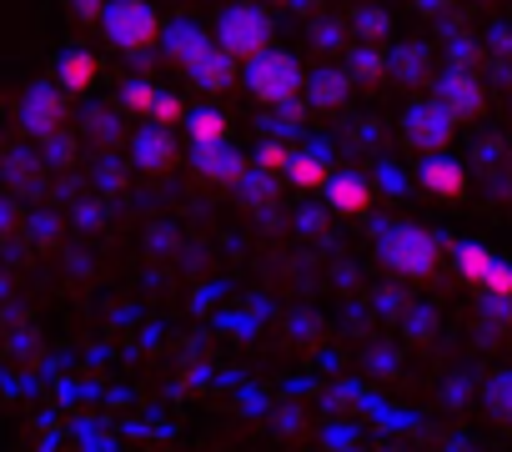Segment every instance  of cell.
Listing matches in <instances>:
<instances>
[{
	"instance_id": "cell-1",
	"label": "cell",
	"mask_w": 512,
	"mask_h": 452,
	"mask_svg": "<svg viewBox=\"0 0 512 452\" xmlns=\"http://www.w3.org/2000/svg\"><path fill=\"white\" fill-rule=\"evenodd\" d=\"M246 91L256 96V101H267V106H287V101H297L302 91H307V76H302V66H297V56L292 51H262L256 61H246Z\"/></svg>"
},
{
	"instance_id": "cell-2",
	"label": "cell",
	"mask_w": 512,
	"mask_h": 452,
	"mask_svg": "<svg viewBox=\"0 0 512 452\" xmlns=\"http://www.w3.org/2000/svg\"><path fill=\"white\" fill-rule=\"evenodd\" d=\"M216 46H221L236 66L256 61L262 51H272V16H267L262 6H231V11H221V21H216Z\"/></svg>"
},
{
	"instance_id": "cell-3",
	"label": "cell",
	"mask_w": 512,
	"mask_h": 452,
	"mask_svg": "<svg viewBox=\"0 0 512 452\" xmlns=\"http://www.w3.org/2000/svg\"><path fill=\"white\" fill-rule=\"evenodd\" d=\"M101 31H106L111 46L141 56V51H151L161 41V16L146 6V0H111V6L101 11Z\"/></svg>"
},
{
	"instance_id": "cell-4",
	"label": "cell",
	"mask_w": 512,
	"mask_h": 452,
	"mask_svg": "<svg viewBox=\"0 0 512 452\" xmlns=\"http://www.w3.org/2000/svg\"><path fill=\"white\" fill-rule=\"evenodd\" d=\"M382 262L397 272V277H432L437 262H442V247L427 226H392L382 237Z\"/></svg>"
},
{
	"instance_id": "cell-5",
	"label": "cell",
	"mask_w": 512,
	"mask_h": 452,
	"mask_svg": "<svg viewBox=\"0 0 512 452\" xmlns=\"http://www.w3.org/2000/svg\"><path fill=\"white\" fill-rule=\"evenodd\" d=\"M452 126H457V121H452L437 101H422V106L407 111V141H412L417 151H427V156H442V151H447Z\"/></svg>"
},
{
	"instance_id": "cell-6",
	"label": "cell",
	"mask_w": 512,
	"mask_h": 452,
	"mask_svg": "<svg viewBox=\"0 0 512 452\" xmlns=\"http://www.w3.org/2000/svg\"><path fill=\"white\" fill-rule=\"evenodd\" d=\"M437 106H442L452 121H472V116H482V106H487L482 81H477L472 71H447L442 86H437Z\"/></svg>"
},
{
	"instance_id": "cell-7",
	"label": "cell",
	"mask_w": 512,
	"mask_h": 452,
	"mask_svg": "<svg viewBox=\"0 0 512 452\" xmlns=\"http://www.w3.org/2000/svg\"><path fill=\"white\" fill-rule=\"evenodd\" d=\"M21 121L31 136H56L66 126V91H51V86H36L26 101H21Z\"/></svg>"
},
{
	"instance_id": "cell-8",
	"label": "cell",
	"mask_w": 512,
	"mask_h": 452,
	"mask_svg": "<svg viewBox=\"0 0 512 452\" xmlns=\"http://www.w3.org/2000/svg\"><path fill=\"white\" fill-rule=\"evenodd\" d=\"M186 71H191V81L206 86V91H226V86L236 81V61H231L221 46H196V51L186 56Z\"/></svg>"
},
{
	"instance_id": "cell-9",
	"label": "cell",
	"mask_w": 512,
	"mask_h": 452,
	"mask_svg": "<svg viewBox=\"0 0 512 452\" xmlns=\"http://www.w3.org/2000/svg\"><path fill=\"white\" fill-rule=\"evenodd\" d=\"M322 191H327V206H332L337 216H362V211H372V186H367L357 171H337Z\"/></svg>"
},
{
	"instance_id": "cell-10",
	"label": "cell",
	"mask_w": 512,
	"mask_h": 452,
	"mask_svg": "<svg viewBox=\"0 0 512 452\" xmlns=\"http://www.w3.org/2000/svg\"><path fill=\"white\" fill-rule=\"evenodd\" d=\"M417 181H422L432 196H442V201H457V196L467 191V171H462L447 151H442V156H427L422 171H417Z\"/></svg>"
},
{
	"instance_id": "cell-11",
	"label": "cell",
	"mask_w": 512,
	"mask_h": 452,
	"mask_svg": "<svg viewBox=\"0 0 512 452\" xmlns=\"http://www.w3.org/2000/svg\"><path fill=\"white\" fill-rule=\"evenodd\" d=\"M196 171H201L206 181H216V186H236V181L246 176V161L221 141V146H201V151H196Z\"/></svg>"
},
{
	"instance_id": "cell-12",
	"label": "cell",
	"mask_w": 512,
	"mask_h": 452,
	"mask_svg": "<svg viewBox=\"0 0 512 452\" xmlns=\"http://www.w3.org/2000/svg\"><path fill=\"white\" fill-rule=\"evenodd\" d=\"M136 166L141 171H166V166H176V141H171V131H141V141H136Z\"/></svg>"
},
{
	"instance_id": "cell-13",
	"label": "cell",
	"mask_w": 512,
	"mask_h": 452,
	"mask_svg": "<svg viewBox=\"0 0 512 452\" xmlns=\"http://www.w3.org/2000/svg\"><path fill=\"white\" fill-rule=\"evenodd\" d=\"M186 136H191V146L201 151V146H221L226 141V116L221 111H211V106H201V111H186Z\"/></svg>"
},
{
	"instance_id": "cell-14",
	"label": "cell",
	"mask_w": 512,
	"mask_h": 452,
	"mask_svg": "<svg viewBox=\"0 0 512 452\" xmlns=\"http://www.w3.org/2000/svg\"><path fill=\"white\" fill-rule=\"evenodd\" d=\"M96 56L91 51H66L61 56V71H56V81H61V91H91V81H96Z\"/></svg>"
},
{
	"instance_id": "cell-15",
	"label": "cell",
	"mask_w": 512,
	"mask_h": 452,
	"mask_svg": "<svg viewBox=\"0 0 512 452\" xmlns=\"http://www.w3.org/2000/svg\"><path fill=\"white\" fill-rule=\"evenodd\" d=\"M287 176H292L302 191H322V186L332 181L327 161H322V156H312V151H307V156H292V161H287Z\"/></svg>"
},
{
	"instance_id": "cell-16",
	"label": "cell",
	"mask_w": 512,
	"mask_h": 452,
	"mask_svg": "<svg viewBox=\"0 0 512 452\" xmlns=\"http://www.w3.org/2000/svg\"><path fill=\"white\" fill-rule=\"evenodd\" d=\"M492 262H497V257H492L487 247H477V242H462V247H457V272H462L472 287H482V277L492 272Z\"/></svg>"
},
{
	"instance_id": "cell-17",
	"label": "cell",
	"mask_w": 512,
	"mask_h": 452,
	"mask_svg": "<svg viewBox=\"0 0 512 452\" xmlns=\"http://www.w3.org/2000/svg\"><path fill=\"white\" fill-rule=\"evenodd\" d=\"M487 407H492L502 422H512V372H497V377L487 382Z\"/></svg>"
},
{
	"instance_id": "cell-18",
	"label": "cell",
	"mask_w": 512,
	"mask_h": 452,
	"mask_svg": "<svg viewBox=\"0 0 512 452\" xmlns=\"http://www.w3.org/2000/svg\"><path fill=\"white\" fill-rule=\"evenodd\" d=\"M312 96H317V106H342L347 81H342L337 71H327V76H317V81H312Z\"/></svg>"
},
{
	"instance_id": "cell-19",
	"label": "cell",
	"mask_w": 512,
	"mask_h": 452,
	"mask_svg": "<svg viewBox=\"0 0 512 452\" xmlns=\"http://www.w3.org/2000/svg\"><path fill=\"white\" fill-rule=\"evenodd\" d=\"M482 292L497 297V302H512V267L507 262H492V272L482 277Z\"/></svg>"
},
{
	"instance_id": "cell-20",
	"label": "cell",
	"mask_w": 512,
	"mask_h": 452,
	"mask_svg": "<svg viewBox=\"0 0 512 452\" xmlns=\"http://www.w3.org/2000/svg\"><path fill=\"white\" fill-rule=\"evenodd\" d=\"M151 121H156L161 131H171V126H181V121H186V106H181L176 96H156V106H151Z\"/></svg>"
},
{
	"instance_id": "cell-21",
	"label": "cell",
	"mask_w": 512,
	"mask_h": 452,
	"mask_svg": "<svg viewBox=\"0 0 512 452\" xmlns=\"http://www.w3.org/2000/svg\"><path fill=\"white\" fill-rule=\"evenodd\" d=\"M256 161H262L267 171H287V161H292V151H287L282 141H267L262 151H256Z\"/></svg>"
},
{
	"instance_id": "cell-22",
	"label": "cell",
	"mask_w": 512,
	"mask_h": 452,
	"mask_svg": "<svg viewBox=\"0 0 512 452\" xmlns=\"http://www.w3.org/2000/svg\"><path fill=\"white\" fill-rule=\"evenodd\" d=\"M126 106H131V111H141V116H151V106H156V91L136 81V86L126 91Z\"/></svg>"
}]
</instances>
